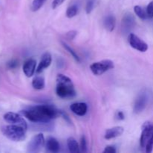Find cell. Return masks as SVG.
<instances>
[{
  "label": "cell",
  "mask_w": 153,
  "mask_h": 153,
  "mask_svg": "<svg viewBox=\"0 0 153 153\" xmlns=\"http://www.w3.org/2000/svg\"><path fill=\"white\" fill-rule=\"evenodd\" d=\"M153 135V123L150 121H146L142 126V132L140 135V144L142 148L146 147L149 139Z\"/></svg>",
  "instance_id": "5b68a950"
},
{
  "label": "cell",
  "mask_w": 153,
  "mask_h": 153,
  "mask_svg": "<svg viewBox=\"0 0 153 153\" xmlns=\"http://www.w3.org/2000/svg\"><path fill=\"white\" fill-rule=\"evenodd\" d=\"M134 10L135 14L138 16L140 19H146L149 18L148 16L147 13H146V10H144L143 8H142L139 5H136L134 6Z\"/></svg>",
  "instance_id": "d6986e66"
},
{
  "label": "cell",
  "mask_w": 153,
  "mask_h": 153,
  "mask_svg": "<svg viewBox=\"0 0 153 153\" xmlns=\"http://www.w3.org/2000/svg\"><path fill=\"white\" fill-rule=\"evenodd\" d=\"M146 152H151L153 149V135L152 136L150 139H149V141L147 142L146 145Z\"/></svg>",
  "instance_id": "4316f807"
},
{
  "label": "cell",
  "mask_w": 153,
  "mask_h": 153,
  "mask_svg": "<svg viewBox=\"0 0 153 153\" xmlns=\"http://www.w3.org/2000/svg\"><path fill=\"white\" fill-rule=\"evenodd\" d=\"M56 94L60 98L72 99L76 96L74 85L68 76L58 74L56 78Z\"/></svg>",
  "instance_id": "7a4b0ae2"
},
{
  "label": "cell",
  "mask_w": 153,
  "mask_h": 153,
  "mask_svg": "<svg viewBox=\"0 0 153 153\" xmlns=\"http://www.w3.org/2000/svg\"><path fill=\"white\" fill-rule=\"evenodd\" d=\"M46 0H33L32 4H31V9L32 11H37L39 9L41 8L42 6L43 5Z\"/></svg>",
  "instance_id": "ffe728a7"
},
{
  "label": "cell",
  "mask_w": 153,
  "mask_h": 153,
  "mask_svg": "<svg viewBox=\"0 0 153 153\" xmlns=\"http://www.w3.org/2000/svg\"><path fill=\"white\" fill-rule=\"evenodd\" d=\"M135 25V19L131 13H126L124 15L122 20V28L124 32H128L132 29Z\"/></svg>",
  "instance_id": "30bf717a"
},
{
  "label": "cell",
  "mask_w": 153,
  "mask_h": 153,
  "mask_svg": "<svg viewBox=\"0 0 153 153\" xmlns=\"http://www.w3.org/2000/svg\"><path fill=\"white\" fill-rule=\"evenodd\" d=\"M146 13L149 18H153V1H151L146 7Z\"/></svg>",
  "instance_id": "484cf974"
},
{
  "label": "cell",
  "mask_w": 153,
  "mask_h": 153,
  "mask_svg": "<svg viewBox=\"0 0 153 153\" xmlns=\"http://www.w3.org/2000/svg\"><path fill=\"white\" fill-rule=\"evenodd\" d=\"M61 43H62V45H63V46H64V49H66L67 51H68L69 53H70V55L73 57V58H74L76 61H78V62H80V58H79V55H77V53H76V52H75V51L73 50V49H72V48L70 47L69 45H67L66 43H64V42H61Z\"/></svg>",
  "instance_id": "44dd1931"
},
{
  "label": "cell",
  "mask_w": 153,
  "mask_h": 153,
  "mask_svg": "<svg viewBox=\"0 0 153 153\" xmlns=\"http://www.w3.org/2000/svg\"><path fill=\"white\" fill-rule=\"evenodd\" d=\"M78 7L76 5H71L67 8V12H66V16L68 18H73L77 14Z\"/></svg>",
  "instance_id": "7402d4cb"
},
{
  "label": "cell",
  "mask_w": 153,
  "mask_h": 153,
  "mask_svg": "<svg viewBox=\"0 0 153 153\" xmlns=\"http://www.w3.org/2000/svg\"><path fill=\"white\" fill-rule=\"evenodd\" d=\"M36 64H37V62L33 58L28 59L24 62L22 70H23L24 74L27 77H31L34 74L36 70Z\"/></svg>",
  "instance_id": "8fae6325"
},
{
  "label": "cell",
  "mask_w": 153,
  "mask_h": 153,
  "mask_svg": "<svg viewBox=\"0 0 153 153\" xmlns=\"http://www.w3.org/2000/svg\"><path fill=\"white\" fill-rule=\"evenodd\" d=\"M80 147L81 149L83 152H86L88 151V147H87V140L85 138V136H82V138H81V142H80Z\"/></svg>",
  "instance_id": "cb8c5ba5"
},
{
  "label": "cell",
  "mask_w": 153,
  "mask_h": 153,
  "mask_svg": "<svg viewBox=\"0 0 153 153\" xmlns=\"http://www.w3.org/2000/svg\"><path fill=\"white\" fill-rule=\"evenodd\" d=\"M67 146L70 152L77 153L79 152V146L77 141L73 137H69L67 139Z\"/></svg>",
  "instance_id": "ac0fdd59"
},
{
  "label": "cell",
  "mask_w": 153,
  "mask_h": 153,
  "mask_svg": "<svg viewBox=\"0 0 153 153\" xmlns=\"http://www.w3.org/2000/svg\"><path fill=\"white\" fill-rule=\"evenodd\" d=\"M18 65H19V62H18L17 60L13 59L7 62V67L10 70H13V69H16L18 67Z\"/></svg>",
  "instance_id": "603a6c76"
},
{
  "label": "cell",
  "mask_w": 153,
  "mask_h": 153,
  "mask_svg": "<svg viewBox=\"0 0 153 153\" xmlns=\"http://www.w3.org/2000/svg\"><path fill=\"white\" fill-rule=\"evenodd\" d=\"M45 138L43 134L40 133L34 136L28 144V151L29 152H38L45 145Z\"/></svg>",
  "instance_id": "8992f818"
},
{
  "label": "cell",
  "mask_w": 153,
  "mask_h": 153,
  "mask_svg": "<svg viewBox=\"0 0 153 153\" xmlns=\"http://www.w3.org/2000/svg\"><path fill=\"white\" fill-rule=\"evenodd\" d=\"M61 111L49 105H40L21 111V114L34 123H49L60 116Z\"/></svg>",
  "instance_id": "6da1fadb"
},
{
  "label": "cell",
  "mask_w": 153,
  "mask_h": 153,
  "mask_svg": "<svg viewBox=\"0 0 153 153\" xmlns=\"http://www.w3.org/2000/svg\"><path fill=\"white\" fill-rule=\"evenodd\" d=\"M116 19L112 15H108L104 19V25L106 29L109 31H112L115 28Z\"/></svg>",
  "instance_id": "2e32d148"
},
{
  "label": "cell",
  "mask_w": 153,
  "mask_h": 153,
  "mask_svg": "<svg viewBox=\"0 0 153 153\" xmlns=\"http://www.w3.org/2000/svg\"><path fill=\"white\" fill-rule=\"evenodd\" d=\"M26 128L19 125L10 124L1 128V132L9 140L15 142L22 141L26 137Z\"/></svg>",
  "instance_id": "3957f363"
},
{
  "label": "cell",
  "mask_w": 153,
  "mask_h": 153,
  "mask_svg": "<svg viewBox=\"0 0 153 153\" xmlns=\"http://www.w3.org/2000/svg\"><path fill=\"white\" fill-rule=\"evenodd\" d=\"M148 102V94L146 92H143L139 94L136 100L134 105V112L135 114H140L146 108Z\"/></svg>",
  "instance_id": "9c48e42d"
},
{
  "label": "cell",
  "mask_w": 153,
  "mask_h": 153,
  "mask_svg": "<svg viewBox=\"0 0 153 153\" xmlns=\"http://www.w3.org/2000/svg\"><path fill=\"white\" fill-rule=\"evenodd\" d=\"M117 119L120 120H123L125 119V115L122 111L117 112Z\"/></svg>",
  "instance_id": "1f68e13d"
},
{
  "label": "cell",
  "mask_w": 153,
  "mask_h": 153,
  "mask_svg": "<svg viewBox=\"0 0 153 153\" xmlns=\"http://www.w3.org/2000/svg\"><path fill=\"white\" fill-rule=\"evenodd\" d=\"M32 87L35 90H43L45 88L44 78L42 76H36L32 81Z\"/></svg>",
  "instance_id": "e0dca14e"
},
{
  "label": "cell",
  "mask_w": 153,
  "mask_h": 153,
  "mask_svg": "<svg viewBox=\"0 0 153 153\" xmlns=\"http://www.w3.org/2000/svg\"><path fill=\"white\" fill-rule=\"evenodd\" d=\"M129 45L136 50L141 52H145L148 50V45L136 34L131 33L128 37Z\"/></svg>",
  "instance_id": "52a82bcc"
},
{
  "label": "cell",
  "mask_w": 153,
  "mask_h": 153,
  "mask_svg": "<svg viewBox=\"0 0 153 153\" xmlns=\"http://www.w3.org/2000/svg\"><path fill=\"white\" fill-rule=\"evenodd\" d=\"M124 131V128L122 126H115L113 128H108L106 130L105 134V138L106 140H110V139L115 138V137H120L122 135Z\"/></svg>",
  "instance_id": "5bb4252c"
},
{
  "label": "cell",
  "mask_w": 153,
  "mask_h": 153,
  "mask_svg": "<svg viewBox=\"0 0 153 153\" xmlns=\"http://www.w3.org/2000/svg\"><path fill=\"white\" fill-rule=\"evenodd\" d=\"M60 115H61V116H62L63 117H64V119L66 121H67L69 123H72L71 120H70V117H69V116L67 114L65 113V112L61 111H60Z\"/></svg>",
  "instance_id": "f546056e"
},
{
  "label": "cell",
  "mask_w": 153,
  "mask_h": 153,
  "mask_svg": "<svg viewBox=\"0 0 153 153\" xmlns=\"http://www.w3.org/2000/svg\"><path fill=\"white\" fill-rule=\"evenodd\" d=\"M116 152V149L112 146H107L103 151L104 153H115Z\"/></svg>",
  "instance_id": "f1b7e54d"
},
{
  "label": "cell",
  "mask_w": 153,
  "mask_h": 153,
  "mask_svg": "<svg viewBox=\"0 0 153 153\" xmlns=\"http://www.w3.org/2000/svg\"><path fill=\"white\" fill-rule=\"evenodd\" d=\"M76 34H77V32H76V31H69V32L67 33V38L73 40V39L76 37Z\"/></svg>",
  "instance_id": "4dcf8cb0"
},
{
  "label": "cell",
  "mask_w": 153,
  "mask_h": 153,
  "mask_svg": "<svg viewBox=\"0 0 153 153\" xmlns=\"http://www.w3.org/2000/svg\"><path fill=\"white\" fill-rule=\"evenodd\" d=\"M94 0H88V1L87 2L86 4V13H90L92 10L94 9Z\"/></svg>",
  "instance_id": "d4e9b609"
},
{
  "label": "cell",
  "mask_w": 153,
  "mask_h": 153,
  "mask_svg": "<svg viewBox=\"0 0 153 153\" xmlns=\"http://www.w3.org/2000/svg\"><path fill=\"white\" fill-rule=\"evenodd\" d=\"M114 67V64L111 60H102V61H97L93 63L90 66L91 72L96 76H100L105 73V72L111 70Z\"/></svg>",
  "instance_id": "277c9868"
},
{
  "label": "cell",
  "mask_w": 153,
  "mask_h": 153,
  "mask_svg": "<svg viewBox=\"0 0 153 153\" xmlns=\"http://www.w3.org/2000/svg\"><path fill=\"white\" fill-rule=\"evenodd\" d=\"M51 63H52V56L50 54L49 52H46L43 54L40 61V64H38V67L36 70L37 73H42L45 69L48 68L50 66Z\"/></svg>",
  "instance_id": "4fadbf2b"
},
{
  "label": "cell",
  "mask_w": 153,
  "mask_h": 153,
  "mask_svg": "<svg viewBox=\"0 0 153 153\" xmlns=\"http://www.w3.org/2000/svg\"><path fill=\"white\" fill-rule=\"evenodd\" d=\"M46 149L51 152H58L60 150V143L53 137H49L46 141Z\"/></svg>",
  "instance_id": "9a60e30c"
},
{
  "label": "cell",
  "mask_w": 153,
  "mask_h": 153,
  "mask_svg": "<svg viewBox=\"0 0 153 153\" xmlns=\"http://www.w3.org/2000/svg\"><path fill=\"white\" fill-rule=\"evenodd\" d=\"M64 1H65V0H54V1H52V8L53 9L57 8L58 6L61 5Z\"/></svg>",
  "instance_id": "83f0119b"
},
{
  "label": "cell",
  "mask_w": 153,
  "mask_h": 153,
  "mask_svg": "<svg viewBox=\"0 0 153 153\" xmlns=\"http://www.w3.org/2000/svg\"><path fill=\"white\" fill-rule=\"evenodd\" d=\"M4 121L7 123L13 124V125H19L21 126L24 127L25 128H28V125L24 118L22 116L16 113L13 112H7L3 117Z\"/></svg>",
  "instance_id": "ba28073f"
},
{
  "label": "cell",
  "mask_w": 153,
  "mask_h": 153,
  "mask_svg": "<svg viewBox=\"0 0 153 153\" xmlns=\"http://www.w3.org/2000/svg\"><path fill=\"white\" fill-rule=\"evenodd\" d=\"M70 109L78 116H85L88 111V105L85 102H76L70 105Z\"/></svg>",
  "instance_id": "7c38bea8"
}]
</instances>
